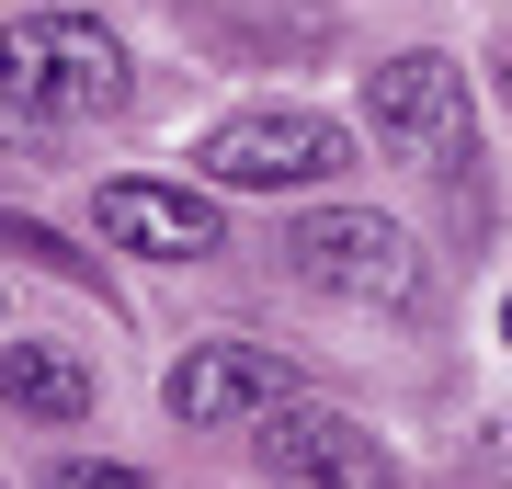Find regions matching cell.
<instances>
[{"instance_id":"6da1fadb","label":"cell","mask_w":512,"mask_h":489,"mask_svg":"<svg viewBox=\"0 0 512 489\" xmlns=\"http://www.w3.org/2000/svg\"><path fill=\"white\" fill-rule=\"evenodd\" d=\"M126 46L92 12H23L0 23V114L12 126H103L126 114Z\"/></svg>"},{"instance_id":"7a4b0ae2","label":"cell","mask_w":512,"mask_h":489,"mask_svg":"<svg viewBox=\"0 0 512 489\" xmlns=\"http://www.w3.org/2000/svg\"><path fill=\"white\" fill-rule=\"evenodd\" d=\"M285 273L308 296H342V308H421V251L399 217H376V205H308V217L274 228Z\"/></svg>"},{"instance_id":"3957f363","label":"cell","mask_w":512,"mask_h":489,"mask_svg":"<svg viewBox=\"0 0 512 489\" xmlns=\"http://www.w3.org/2000/svg\"><path fill=\"white\" fill-rule=\"evenodd\" d=\"M194 171L217 194H308V182L353 171V137L330 114H308V103H251V114H228V126L194 137Z\"/></svg>"},{"instance_id":"277c9868","label":"cell","mask_w":512,"mask_h":489,"mask_svg":"<svg viewBox=\"0 0 512 489\" xmlns=\"http://www.w3.org/2000/svg\"><path fill=\"white\" fill-rule=\"evenodd\" d=\"M365 137L387 148V160H410V171H444V160H467V137H478L467 69H456L444 46L376 57V69H365Z\"/></svg>"},{"instance_id":"5b68a950","label":"cell","mask_w":512,"mask_h":489,"mask_svg":"<svg viewBox=\"0 0 512 489\" xmlns=\"http://www.w3.org/2000/svg\"><path fill=\"white\" fill-rule=\"evenodd\" d=\"M251 455H262V478H285V489H399V455H387L353 410H330V399H285L274 421H251Z\"/></svg>"},{"instance_id":"8992f818","label":"cell","mask_w":512,"mask_h":489,"mask_svg":"<svg viewBox=\"0 0 512 489\" xmlns=\"http://www.w3.org/2000/svg\"><path fill=\"white\" fill-rule=\"evenodd\" d=\"M160 399H171V421H194V433H239V421H274L285 399H308V387H296V364L262 353V342H194L171 364Z\"/></svg>"},{"instance_id":"52a82bcc","label":"cell","mask_w":512,"mask_h":489,"mask_svg":"<svg viewBox=\"0 0 512 489\" xmlns=\"http://www.w3.org/2000/svg\"><path fill=\"white\" fill-rule=\"evenodd\" d=\"M103 239L137 262H205V251H228V217L194 182H103Z\"/></svg>"},{"instance_id":"ba28073f","label":"cell","mask_w":512,"mask_h":489,"mask_svg":"<svg viewBox=\"0 0 512 489\" xmlns=\"http://www.w3.org/2000/svg\"><path fill=\"white\" fill-rule=\"evenodd\" d=\"M0 399H12L23 421H92V364L57 353V342H0Z\"/></svg>"},{"instance_id":"9c48e42d","label":"cell","mask_w":512,"mask_h":489,"mask_svg":"<svg viewBox=\"0 0 512 489\" xmlns=\"http://www.w3.org/2000/svg\"><path fill=\"white\" fill-rule=\"evenodd\" d=\"M0 239H12V251H35L46 273H69V285H92V251H69L57 228H35V217H0Z\"/></svg>"},{"instance_id":"30bf717a","label":"cell","mask_w":512,"mask_h":489,"mask_svg":"<svg viewBox=\"0 0 512 489\" xmlns=\"http://www.w3.org/2000/svg\"><path fill=\"white\" fill-rule=\"evenodd\" d=\"M35 489H148V478H137V467H103V455H57Z\"/></svg>"},{"instance_id":"8fae6325","label":"cell","mask_w":512,"mask_h":489,"mask_svg":"<svg viewBox=\"0 0 512 489\" xmlns=\"http://www.w3.org/2000/svg\"><path fill=\"white\" fill-rule=\"evenodd\" d=\"M501 342H512V296H501Z\"/></svg>"}]
</instances>
